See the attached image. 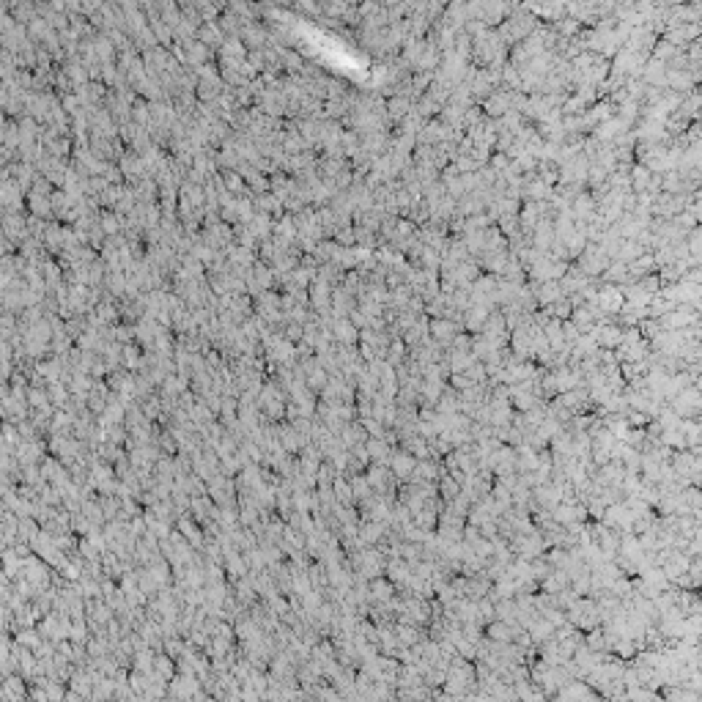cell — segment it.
Returning a JSON list of instances; mask_svg holds the SVG:
<instances>
[{"mask_svg":"<svg viewBox=\"0 0 702 702\" xmlns=\"http://www.w3.org/2000/svg\"><path fill=\"white\" fill-rule=\"evenodd\" d=\"M461 330H464V324H461V321H453V319H433V321L428 324V335H431L442 349L453 346V338H455Z\"/></svg>","mask_w":702,"mask_h":702,"instance_id":"obj_1","label":"cell"},{"mask_svg":"<svg viewBox=\"0 0 702 702\" xmlns=\"http://www.w3.org/2000/svg\"><path fill=\"white\" fill-rule=\"evenodd\" d=\"M414 464H417V458H414L411 453H406L403 447L389 450L387 466H389V472L395 475V480H409V477H411V472H414Z\"/></svg>","mask_w":702,"mask_h":702,"instance_id":"obj_2","label":"cell"},{"mask_svg":"<svg viewBox=\"0 0 702 702\" xmlns=\"http://www.w3.org/2000/svg\"><path fill=\"white\" fill-rule=\"evenodd\" d=\"M343 346H356V341H359V330L351 324V321H341V324H335V332H332Z\"/></svg>","mask_w":702,"mask_h":702,"instance_id":"obj_3","label":"cell"},{"mask_svg":"<svg viewBox=\"0 0 702 702\" xmlns=\"http://www.w3.org/2000/svg\"><path fill=\"white\" fill-rule=\"evenodd\" d=\"M332 491H335V499H338V505H354V491H351V483H346L343 477H335V480H332Z\"/></svg>","mask_w":702,"mask_h":702,"instance_id":"obj_4","label":"cell"},{"mask_svg":"<svg viewBox=\"0 0 702 702\" xmlns=\"http://www.w3.org/2000/svg\"><path fill=\"white\" fill-rule=\"evenodd\" d=\"M351 491H354V502H359V499H365V497H370L373 494V488H370V483H367V477L365 475H351Z\"/></svg>","mask_w":702,"mask_h":702,"instance_id":"obj_5","label":"cell"},{"mask_svg":"<svg viewBox=\"0 0 702 702\" xmlns=\"http://www.w3.org/2000/svg\"><path fill=\"white\" fill-rule=\"evenodd\" d=\"M392 367L395 365H400L403 359H406V343L400 341V338H395V341H389V346H387V356H384Z\"/></svg>","mask_w":702,"mask_h":702,"instance_id":"obj_6","label":"cell"},{"mask_svg":"<svg viewBox=\"0 0 702 702\" xmlns=\"http://www.w3.org/2000/svg\"><path fill=\"white\" fill-rule=\"evenodd\" d=\"M585 645H587L590 650H609V648H607V637H604V629H601V626H596V629H590V631L585 634Z\"/></svg>","mask_w":702,"mask_h":702,"instance_id":"obj_7","label":"cell"},{"mask_svg":"<svg viewBox=\"0 0 702 702\" xmlns=\"http://www.w3.org/2000/svg\"><path fill=\"white\" fill-rule=\"evenodd\" d=\"M648 184H650V179H648V170H645V168L634 170V187H637V190H645Z\"/></svg>","mask_w":702,"mask_h":702,"instance_id":"obj_8","label":"cell"}]
</instances>
